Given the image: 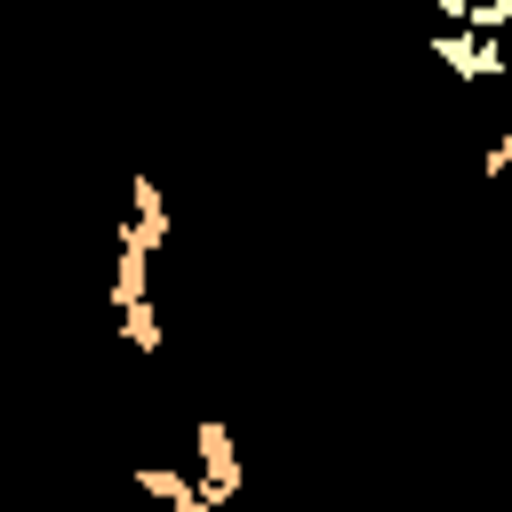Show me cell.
I'll return each instance as SVG.
<instances>
[{"mask_svg": "<svg viewBox=\"0 0 512 512\" xmlns=\"http://www.w3.org/2000/svg\"><path fill=\"white\" fill-rule=\"evenodd\" d=\"M432 56H440L448 80H464V88L512 72V64H504V40H496V32H472V24H440V32H432Z\"/></svg>", "mask_w": 512, "mask_h": 512, "instance_id": "obj_1", "label": "cell"}, {"mask_svg": "<svg viewBox=\"0 0 512 512\" xmlns=\"http://www.w3.org/2000/svg\"><path fill=\"white\" fill-rule=\"evenodd\" d=\"M192 464H200V488H208L216 504L240 496V448H232V424H224V416H200V424H192Z\"/></svg>", "mask_w": 512, "mask_h": 512, "instance_id": "obj_2", "label": "cell"}, {"mask_svg": "<svg viewBox=\"0 0 512 512\" xmlns=\"http://www.w3.org/2000/svg\"><path fill=\"white\" fill-rule=\"evenodd\" d=\"M128 224H136V232H152V240H168V192H160L144 168L128 176Z\"/></svg>", "mask_w": 512, "mask_h": 512, "instance_id": "obj_3", "label": "cell"}, {"mask_svg": "<svg viewBox=\"0 0 512 512\" xmlns=\"http://www.w3.org/2000/svg\"><path fill=\"white\" fill-rule=\"evenodd\" d=\"M120 336H128V344H136L144 360H152V352L168 344V336H160V312H152V296H144V304H120Z\"/></svg>", "mask_w": 512, "mask_h": 512, "instance_id": "obj_4", "label": "cell"}, {"mask_svg": "<svg viewBox=\"0 0 512 512\" xmlns=\"http://www.w3.org/2000/svg\"><path fill=\"white\" fill-rule=\"evenodd\" d=\"M480 176L496 184V176H512V128H496L488 136V152H480Z\"/></svg>", "mask_w": 512, "mask_h": 512, "instance_id": "obj_5", "label": "cell"}, {"mask_svg": "<svg viewBox=\"0 0 512 512\" xmlns=\"http://www.w3.org/2000/svg\"><path fill=\"white\" fill-rule=\"evenodd\" d=\"M168 512H216V496H208L200 480H176V496H168Z\"/></svg>", "mask_w": 512, "mask_h": 512, "instance_id": "obj_6", "label": "cell"}, {"mask_svg": "<svg viewBox=\"0 0 512 512\" xmlns=\"http://www.w3.org/2000/svg\"><path fill=\"white\" fill-rule=\"evenodd\" d=\"M432 8H440V24H464V16L480 8V0H432Z\"/></svg>", "mask_w": 512, "mask_h": 512, "instance_id": "obj_7", "label": "cell"}, {"mask_svg": "<svg viewBox=\"0 0 512 512\" xmlns=\"http://www.w3.org/2000/svg\"><path fill=\"white\" fill-rule=\"evenodd\" d=\"M352 8H376V0H352Z\"/></svg>", "mask_w": 512, "mask_h": 512, "instance_id": "obj_8", "label": "cell"}]
</instances>
